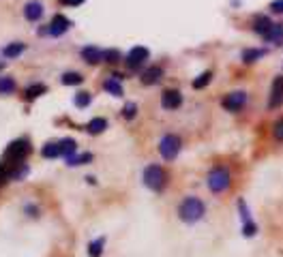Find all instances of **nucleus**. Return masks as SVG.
Masks as SVG:
<instances>
[{"instance_id":"4be33fe9","label":"nucleus","mask_w":283,"mask_h":257,"mask_svg":"<svg viewBox=\"0 0 283 257\" xmlns=\"http://www.w3.org/2000/svg\"><path fill=\"white\" fill-rule=\"evenodd\" d=\"M24 50H26V45H24L22 41H15V43H9L5 50H3V56L5 58H17Z\"/></svg>"},{"instance_id":"20e7f679","label":"nucleus","mask_w":283,"mask_h":257,"mask_svg":"<svg viewBox=\"0 0 283 257\" xmlns=\"http://www.w3.org/2000/svg\"><path fill=\"white\" fill-rule=\"evenodd\" d=\"M249 92L247 90H230L221 96V107L230 114H240L244 107L249 105Z\"/></svg>"},{"instance_id":"aec40b11","label":"nucleus","mask_w":283,"mask_h":257,"mask_svg":"<svg viewBox=\"0 0 283 257\" xmlns=\"http://www.w3.org/2000/svg\"><path fill=\"white\" fill-rule=\"evenodd\" d=\"M107 129V120L105 118H92L88 122V127H86V131L90 133V135H99V133H103Z\"/></svg>"},{"instance_id":"6e6552de","label":"nucleus","mask_w":283,"mask_h":257,"mask_svg":"<svg viewBox=\"0 0 283 257\" xmlns=\"http://www.w3.org/2000/svg\"><path fill=\"white\" fill-rule=\"evenodd\" d=\"M150 58V52H148V47H144V45H135L129 50V54L125 56V65L131 69V71H138L140 67L146 65V60Z\"/></svg>"},{"instance_id":"4468645a","label":"nucleus","mask_w":283,"mask_h":257,"mask_svg":"<svg viewBox=\"0 0 283 257\" xmlns=\"http://www.w3.org/2000/svg\"><path fill=\"white\" fill-rule=\"evenodd\" d=\"M24 17H26L28 22H39L43 17V5L39 3V0H30V3H26V7H24Z\"/></svg>"},{"instance_id":"dca6fc26","label":"nucleus","mask_w":283,"mask_h":257,"mask_svg":"<svg viewBox=\"0 0 283 257\" xmlns=\"http://www.w3.org/2000/svg\"><path fill=\"white\" fill-rule=\"evenodd\" d=\"M262 39L270 45H281L283 43V24H273V28H270Z\"/></svg>"},{"instance_id":"9b49d317","label":"nucleus","mask_w":283,"mask_h":257,"mask_svg":"<svg viewBox=\"0 0 283 257\" xmlns=\"http://www.w3.org/2000/svg\"><path fill=\"white\" fill-rule=\"evenodd\" d=\"M273 19H270L268 15H264V13H257L253 19H251V30L255 32V34H260V36H264L270 28H273Z\"/></svg>"},{"instance_id":"2eb2a0df","label":"nucleus","mask_w":283,"mask_h":257,"mask_svg":"<svg viewBox=\"0 0 283 257\" xmlns=\"http://www.w3.org/2000/svg\"><path fill=\"white\" fill-rule=\"evenodd\" d=\"M266 54L268 52L264 50V47H247V50L240 52V60L244 65H253V63H257V60H262Z\"/></svg>"},{"instance_id":"6ab92c4d","label":"nucleus","mask_w":283,"mask_h":257,"mask_svg":"<svg viewBox=\"0 0 283 257\" xmlns=\"http://www.w3.org/2000/svg\"><path fill=\"white\" fill-rule=\"evenodd\" d=\"M41 154H43L45 159H56V156H60V154H63L60 142H47L43 148H41Z\"/></svg>"},{"instance_id":"5701e85b","label":"nucleus","mask_w":283,"mask_h":257,"mask_svg":"<svg viewBox=\"0 0 283 257\" xmlns=\"http://www.w3.org/2000/svg\"><path fill=\"white\" fill-rule=\"evenodd\" d=\"M270 137H273V142H277V144H283V116L277 118L273 125H270Z\"/></svg>"},{"instance_id":"c85d7f7f","label":"nucleus","mask_w":283,"mask_h":257,"mask_svg":"<svg viewBox=\"0 0 283 257\" xmlns=\"http://www.w3.org/2000/svg\"><path fill=\"white\" fill-rule=\"evenodd\" d=\"M60 148H63L65 156H69V154H73V152L78 150V144L73 142V140H60Z\"/></svg>"},{"instance_id":"7c9ffc66","label":"nucleus","mask_w":283,"mask_h":257,"mask_svg":"<svg viewBox=\"0 0 283 257\" xmlns=\"http://www.w3.org/2000/svg\"><path fill=\"white\" fill-rule=\"evenodd\" d=\"M47 88L43 84H36V86H30V88L26 90V99H34V96H39V94H43Z\"/></svg>"},{"instance_id":"423d86ee","label":"nucleus","mask_w":283,"mask_h":257,"mask_svg":"<svg viewBox=\"0 0 283 257\" xmlns=\"http://www.w3.org/2000/svg\"><path fill=\"white\" fill-rule=\"evenodd\" d=\"M30 152V148H28V142L26 140H17V142H13L7 148V152H5V163H9V165H20V163H24V159H26V154Z\"/></svg>"},{"instance_id":"412c9836","label":"nucleus","mask_w":283,"mask_h":257,"mask_svg":"<svg viewBox=\"0 0 283 257\" xmlns=\"http://www.w3.org/2000/svg\"><path fill=\"white\" fill-rule=\"evenodd\" d=\"M90 161H92V154H90V152H84V154L73 152V154L67 156V165H73V167L84 165V163H90Z\"/></svg>"},{"instance_id":"ddd939ff","label":"nucleus","mask_w":283,"mask_h":257,"mask_svg":"<svg viewBox=\"0 0 283 257\" xmlns=\"http://www.w3.org/2000/svg\"><path fill=\"white\" fill-rule=\"evenodd\" d=\"M69 28H71V22H69L65 15H54V19H52V24H50V28H47V32H50L52 36H60V34H65Z\"/></svg>"},{"instance_id":"f03ea898","label":"nucleus","mask_w":283,"mask_h":257,"mask_svg":"<svg viewBox=\"0 0 283 257\" xmlns=\"http://www.w3.org/2000/svg\"><path fill=\"white\" fill-rule=\"evenodd\" d=\"M232 182H234V176H232L230 167H225V165H215L206 174V187H208V191H211L213 195L228 193L230 187H232Z\"/></svg>"},{"instance_id":"cd10ccee","label":"nucleus","mask_w":283,"mask_h":257,"mask_svg":"<svg viewBox=\"0 0 283 257\" xmlns=\"http://www.w3.org/2000/svg\"><path fill=\"white\" fill-rule=\"evenodd\" d=\"M82 82H84V77L80 75V73H65V75H63V84L65 86H78Z\"/></svg>"},{"instance_id":"f257e3e1","label":"nucleus","mask_w":283,"mask_h":257,"mask_svg":"<svg viewBox=\"0 0 283 257\" xmlns=\"http://www.w3.org/2000/svg\"><path fill=\"white\" fill-rule=\"evenodd\" d=\"M178 219L187 225H195L200 223L206 216V204L198 197V195H187L180 204H178Z\"/></svg>"},{"instance_id":"0eeeda50","label":"nucleus","mask_w":283,"mask_h":257,"mask_svg":"<svg viewBox=\"0 0 283 257\" xmlns=\"http://www.w3.org/2000/svg\"><path fill=\"white\" fill-rule=\"evenodd\" d=\"M283 105V75H275L273 82H270V90H268V101L266 107L270 112H275Z\"/></svg>"},{"instance_id":"bb28decb","label":"nucleus","mask_w":283,"mask_h":257,"mask_svg":"<svg viewBox=\"0 0 283 257\" xmlns=\"http://www.w3.org/2000/svg\"><path fill=\"white\" fill-rule=\"evenodd\" d=\"M15 90L13 77H0V94H11Z\"/></svg>"},{"instance_id":"393cba45","label":"nucleus","mask_w":283,"mask_h":257,"mask_svg":"<svg viewBox=\"0 0 283 257\" xmlns=\"http://www.w3.org/2000/svg\"><path fill=\"white\" fill-rule=\"evenodd\" d=\"M103 244H105V238H97L88 244V255L90 257H101L103 253Z\"/></svg>"},{"instance_id":"f8f14e48","label":"nucleus","mask_w":283,"mask_h":257,"mask_svg":"<svg viewBox=\"0 0 283 257\" xmlns=\"http://www.w3.org/2000/svg\"><path fill=\"white\" fill-rule=\"evenodd\" d=\"M142 84L144 86H155V84H159V82H161L163 80V69L161 67H148V69H146L144 73H142Z\"/></svg>"},{"instance_id":"72a5a7b5","label":"nucleus","mask_w":283,"mask_h":257,"mask_svg":"<svg viewBox=\"0 0 283 257\" xmlns=\"http://www.w3.org/2000/svg\"><path fill=\"white\" fill-rule=\"evenodd\" d=\"M60 3L67 7H80V5H84V0H60Z\"/></svg>"},{"instance_id":"2f4dec72","label":"nucleus","mask_w":283,"mask_h":257,"mask_svg":"<svg viewBox=\"0 0 283 257\" xmlns=\"http://www.w3.org/2000/svg\"><path fill=\"white\" fill-rule=\"evenodd\" d=\"M122 116H125L127 120H133L135 116H138V105H135V103H127L125 109H122Z\"/></svg>"},{"instance_id":"7ed1b4c3","label":"nucleus","mask_w":283,"mask_h":257,"mask_svg":"<svg viewBox=\"0 0 283 257\" xmlns=\"http://www.w3.org/2000/svg\"><path fill=\"white\" fill-rule=\"evenodd\" d=\"M142 180H144V185L148 187L150 191H155V193H161V191H165V187H167V180H169V176H167V171H165L161 165L150 163V165H146V167H144Z\"/></svg>"},{"instance_id":"39448f33","label":"nucleus","mask_w":283,"mask_h":257,"mask_svg":"<svg viewBox=\"0 0 283 257\" xmlns=\"http://www.w3.org/2000/svg\"><path fill=\"white\" fill-rule=\"evenodd\" d=\"M180 150H182V140L178 135H174V133H167V135L159 140V154H161L165 161H174L180 154Z\"/></svg>"},{"instance_id":"473e14b6","label":"nucleus","mask_w":283,"mask_h":257,"mask_svg":"<svg viewBox=\"0 0 283 257\" xmlns=\"http://www.w3.org/2000/svg\"><path fill=\"white\" fill-rule=\"evenodd\" d=\"M268 9H270V13L283 15V0H273V3L268 5Z\"/></svg>"},{"instance_id":"a211bd4d","label":"nucleus","mask_w":283,"mask_h":257,"mask_svg":"<svg viewBox=\"0 0 283 257\" xmlns=\"http://www.w3.org/2000/svg\"><path fill=\"white\" fill-rule=\"evenodd\" d=\"M103 88H105L109 94H114V96H122V84H120V75H114V77L105 80Z\"/></svg>"},{"instance_id":"1a4fd4ad","label":"nucleus","mask_w":283,"mask_h":257,"mask_svg":"<svg viewBox=\"0 0 283 257\" xmlns=\"http://www.w3.org/2000/svg\"><path fill=\"white\" fill-rule=\"evenodd\" d=\"M238 212H240V221H242V236L253 238L257 234V223L253 221L251 210L244 200H238Z\"/></svg>"},{"instance_id":"a878e982","label":"nucleus","mask_w":283,"mask_h":257,"mask_svg":"<svg viewBox=\"0 0 283 257\" xmlns=\"http://www.w3.org/2000/svg\"><path fill=\"white\" fill-rule=\"evenodd\" d=\"M90 101H92V94L82 90V92H78V94H76V101H73V103H76V107H80V109H82V107H88V105H90Z\"/></svg>"},{"instance_id":"c756f323","label":"nucleus","mask_w":283,"mask_h":257,"mask_svg":"<svg viewBox=\"0 0 283 257\" xmlns=\"http://www.w3.org/2000/svg\"><path fill=\"white\" fill-rule=\"evenodd\" d=\"M103 60L105 63H109V65H116V63H120V52L118 50H105L103 52Z\"/></svg>"},{"instance_id":"9d476101","label":"nucleus","mask_w":283,"mask_h":257,"mask_svg":"<svg viewBox=\"0 0 283 257\" xmlns=\"http://www.w3.org/2000/svg\"><path fill=\"white\" fill-rule=\"evenodd\" d=\"M182 105V92L176 90V88H167L163 90L161 94V107L167 109V112H174V109H178Z\"/></svg>"},{"instance_id":"f3484780","label":"nucleus","mask_w":283,"mask_h":257,"mask_svg":"<svg viewBox=\"0 0 283 257\" xmlns=\"http://www.w3.org/2000/svg\"><path fill=\"white\" fill-rule=\"evenodd\" d=\"M82 58L86 60V63L97 65V63H101V60H103V50L88 45V47H84V50H82Z\"/></svg>"},{"instance_id":"b1692460","label":"nucleus","mask_w":283,"mask_h":257,"mask_svg":"<svg viewBox=\"0 0 283 257\" xmlns=\"http://www.w3.org/2000/svg\"><path fill=\"white\" fill-rule=\"evenodd\" d=\"M211 82H213V71H204V73H200V75L191 82V86H193L195 90H202V88H206V86L211 84Z\"/></svg>"}]
</instances>
